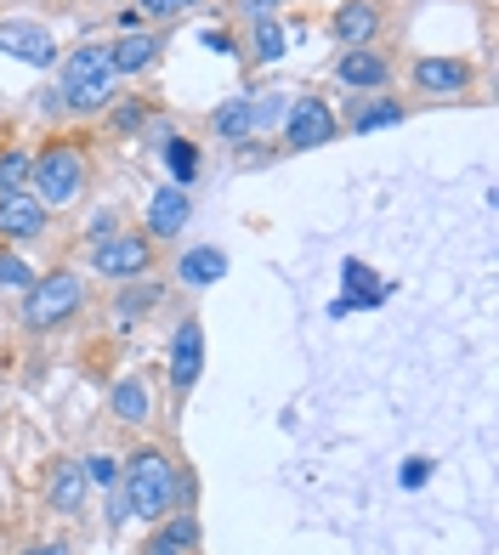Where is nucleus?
Returning a JSON list of instances; mask_svg holds the SVG:
<instances>
[{"mask_svg":"<svg viewBox=\"0 0 499 555\" xmlns=\"http://www.w3.org/2000/svg\"><path fill=\"white\" fill-rule=\"evenodd\" d=\"M239 7H244L250 17H256V23H267V17H272V7H279V0H239Z\"/></svg>","mask_w":499,"mask_h":555,"instance_id":"obj_29","label":"nucleus"},{"mask_svg":"<svg viewBox=\"0 0 499 555\" xmlns=\"http://www.w3.org/2000/svg\"><path fill=\"white\" fill-rule=\"evenodd\" d=\"M108 409H114V420H125V425H142L148 414H154V391H148L142 374H131V380H119V386H114Z\"/></svg>","mask_w":499,"mask_h":555,"instance_id":"obj_12","label":"nucleus"},{"mask_svg":"<svg viewBox=\"0 0 499 555\" xmlns=\"http://www.w3.org/2000/svg\"><path fill=\"white\" fill-rule=\"evenodd\" d=\"M86 470L80 465H74V460H63L57 470H52V504H57V511L63 516H74V511H80V504H86Z\"/></svg>","mask_w":499,"mask_h":555,"instance_id":"obj_16","label":"nucleus"},{"mask_svg":"<svg viewBox=\"0 0 499 555\" xmlns=\"http://www.w3.org/2000/svg\"><path fill=\"white\" fill-rule=\"evenodd\" d=\"M199 363H205V330L188 318L182 330H177V340H170V380L188 391V386L199 380Z\"/></svg>","mask_w":499,"mask_h":555,"instance_id":"obj_9","label":"nucleus"},{"mask_svg":"<svg viewBox=\"0 0 499 555\" xmlns=\"http://www.w3.org/2000/svg\"><path fill=\"white\" fill-rule=\"evenodd\" d=\"M35 278H29V267H23L17 256H0V289H29Z\"/></svg>","mask_w":499,"mask_h":555,"instance_id":"obj_27","label":"nucleus"},{"mask_svg":"<svg viewBox=\"0 0 499 555\" xmlns=\"http://www.w3.org/2000/svg\"><path fill=\"white\" fill-rule=\"evenodd\" d=\"M91 256H97V272L103 278H142L148 261H154V244H148L142 233H119V238L91 244Z\"/></svg>","mask_w":499,"mask_h":555,"instance_id":"obj_5","label":"nucleus"},{"mask_svg":"<svg viewBox=\"0 0 499 555\" xmlns=\"http://www.w3.org/2000/svg\"><path fill=\"white\" fill-rule=\"evenodd\" d=\"M125 511L131 516H142V521H159L170 504H177V470H170V460L159 448H142V453H131L125 460Z\"/></svg>","mask_w":499,"mask_h":555,"instance_id":"obj_1","label":"nucleus"},{"mask_svg":"<svg viewBox=\"0 0 499 555\" xmlns=\"http://www.w3.org/2000/svg\"><path fill=\"white\" fill-rule=\"evenodd\" d=\"M40 227H46V205L29 193H12V198H0V233L7 238H40Z\"/></svg>","mask_w":499,"mask_h":555,"instance_id":"obj_11","label":"nucleus"},{"mask_svg":"<svg viewBox=\"0 0 499 555\" xmlns=\"http://www.w3.org/2000/svg\"><path fill=\"white\" fill-rule=\"evenodd\" d=\"M80 300H86L80 278L52 272V278H40V284H29V295H23V323H29V330H52V323L80 312Z\"/></svg>","mask_w":499,"mask_h":555,"instance_id":"obj_4","label":"nucleus"},{"mask_svg":"<svg viewBox=\"0 0 499 555\" xmlns=\"http://www.w3.org/2000/svg\"><path fill=\"white\" fill-rule=\"evenodd\" d=\"M154 300H159V284H131V289H125V300H119V323H131L137 312L154 307Z\"/></svg>","mask_w":499,"mask_h":555,"instance_id":"obj_24","label":"nucleus"},{"mask_svg":"<svg viewBox=\"0 0 499 555\" xmlns=\"http://www.w3.org/2000/svg\"><path fill=\"white\" fill-rule=\"evenodd\" d=\"M414 86L432 91V96H448V91H465L471 86V68L460 57H420L414 63Z\"/></svg>","mask_w":499,"mask_h":555,"instance_id":"obj_10","label":"nucleus"},{"mask_svg":"<svg viewBox=\"0 0 499 555\" xmlns=\"http://www.w3.org/2000/svg\"><path fill=\"white\" fill-rule=\"evenodd\" d=\"M23 555H68L63 544H35V550H23Z\"/></svg>","mask_w":499,"mask_h":555,"instance_id":"obj_31","label":"nucleus"},{"mask_svg":"<svg viewBox=\"0 0 499 555\" xmlns=\"http://www.w3.org/2000/svg\"><path fill=\"white\" fill-rule=\"evenodd\" d=\"M182 7H193V0H142V12H148V17H177Z\"/></svg>","mask_w":499,"mask_h":555,"instance_id":"obj_28","label":"nucleus"},{"mask_svg":"<svg viewBox=\"0 0 499 555\" xmlns=\"http://www.w3.org/2000/svg\"><path fill=\"white\" fill-rule=\"evenodd\" d=\"M386 57L381 52H369V46H353V52L341 57V80L346 86H386Z\"/></svg>","mask_w":499,"mask_h":555,"instance_id":"obj_15","label":"nucleus"},{"mask_svg":"<svg viewBox=\"0 0 499 555\" xmlns=\"http://www.w3.org/2000/svg\"><path fill=\"white\" fill-rule=\"evenodd\" d=\"M108 57H114V74H142V68H154L159 57V35H125L119 46H108Z\"/></svg>","mask_w":499,"mask_h":555,"instance_id":"obj_13","label":"nucleus"},{"mask_svg":"<svg viewBox=\"0 0 499 555\" xmlns=\"http://www.w3.org/2000/svg\"><path fill=\"white\" fill-rule=\"evenodd\" d=\"M159 539H170L177 550H193V544H199V521H193V516H170Z\"/></svg>","mask_w":499,"mask_h":555,"instance_id":"obj_25","label":"nucleus"},{"mask_svg":"<svg viewBox=\"0 0 499 555\" xmlns=\"http://www.w3.org/2000/svg\"><path fill=\"white\" fill-rule=\"evenodd\" d=\"M346 300H335V312H353L358 300H381V284H374V272L363 267V261H346Z\"/></svg>","mask_w":499,"mask_h":555,"instance_id":"obj_19","label":"nucleus"},{"mask_svg":"<svg viewBox=\"0 0 499 555\" xmlns=\"http://www.w3.org/2000/svg\"><path fill=\"white\" fill-rule=\"evenodd\" d=\"M397 119H404V108H397V103H363L353 114V131H381V125H397Z\"/></svg>","mask_w":499,"mask_h":555,"instance_id":"obj_22","label":"nucleus"},{"mask_svg":"<svg viewBox=\"0 0 499 555\" xmlns=\"http://www.w3.org/2000/svg\"><path fill=\"white\" fill-rule=\"evenodd\" d=\"M29 154H17V147H7L0 154V198H12V193H29Z\"/></svg>","mask_w":499,"mask_h":555,"instance_id":"obj_20","label":"nucleus"},{"mask_svg":"<svg viewBox=\"0 0 499 555\" xmlns=\"http://www.w3.org/2000/svg\"><path fill=\"white\" fill-rule=\"evenodd\" d=\"M284 46H290V35H284L272 17L256 23V57H261V63H279V57H284Z\"/></svg>","mask_w":499,"mask_h":555,"instance_id":"obj_23","label":"nucleus"},{"mask_svg":"<svg viewBox=\"0 0 499 555\" xmlns=\"http://www.w3.org/2000/svg\"><path fill=\"white\" fill-rule=\"evenodd\" d=\"M165 159H170V176H177V188H188L193 176H199V147L182 142V137H170V142H165Z\"/></svg>","mask_w":499,"mask_h":555,"instance_id":"obj_21","label":"nucleus"},{"mask_svg":"<svg viewBox=\"0 0 499 555\" xmlns=\"http://www.w3.org/2000/svg\"><path fill=\"white\" fill-rule=\"evenodd\" d=\"M29 188H35L40 205L63 210V205H74V198H80V188H86V159L74 154V147L52 142V147H46V154L29 165Z\"/></svg>","mask_w":499,"mask_h":555,"instance_id":"obj_3","label":"nucleus"},{"mask_svg":"<svg viewBox=\"0 0 499 555\" xmlns=\"http://www.w3.org/2000/svg\"><path fill=\"white\" fill-rule=\"evenodd\" d=\"M114 57H108V46H80V52H68L63 63V103L74 114H97V108H108L114 103Z\"/></svg>","mask_w":499,"mask_h":555,"instance_id":"obj_2","label":"nucleus"},{"mask_svg":"<svg viewBox=\"0 0 499 555\" xmlns=\"http://www.w3.org/2000/svg\"><path fill=\"white\" fill-rule=\"evenodd\" d=\"M210 125H216V137H228V142H244L250 131H256V103H250V96H239V103L216 108V114H210Z\"/></svg>","mask_w":499,"mask_h":555,"instance_id":"obj_17","label":"nucleus"},{"mask_svg":"<svg viewBox=\"0 0 499 555\" xmlns=\"http://www.w3.org/2000/svg\"><path fill=\"white\" fill-rule=\"evenodd\" d=\"M0 52L29 63V68H46L57 57V40L40 29V23H0Z\"/></svg>","mask_w":499,"mask_h":555,"instance_id":"obj_7","label":"nucleus"},{"mask_svg":"<svg viewBox=\"0 0 499 555\" xmlns=\"http://www.w3.org/2000/svg\"><path fill=\"white\" fill-rule=\"evenodd\" d=\"M148 555H188V550H177L170 539H154V544H148Z\"/></svg>","mask_w":499,"mask_h":555,"instance_id":"obj_30","label":"nucleus"},{"mask_svg":"<svg viewBox=\"0 0 499 555\" xmlns=\"http://www.w3.org/2000/svg\"><path fill=\"white\" fill-rule=\"evenodd\" d=\"M374 29H381V12L363 7V0H346V7L335 12V35H341L346 46H369Z\"/></svg>","mask_w":499,"mask_h":555,"instance_id":"obj_14","label":"nucleus"},{"mask_svg":"<svg viewBox=\"0 0 499 555\" xmlns=\"http://www.w3.org/2000/svg\"><path fill=\"white\" fill-rule=\"evenodd\" d=\"M188 216H193L188 188H159L154 205H148V233H154V238H177V233H188Z\"/></svg>","mask_w":499,"mask_h":555,"instance_id":"obj_8","label":"nucleus"},{"mask_svg":"<svg viewBox=\"0 0 499 555\" xmlns=\"http://www.w3.org/2000/svg\"><path fill=\"white\" fill-rule=\"evenodd\" d=\"M80 470H86V482H97V488H114V482H119V465L108 460V453H91Z\"/></svg>","mask_w":499,"mask_h":555,"instance_id":"obj_26","label":"nucleus"},{"mask_svg":"<svg viewBox=\"0 0 499 555\" xmlns=\"http://www.w3.org/2000/svg\"><path fill=\"white\" fill-rule=\"evenodd\" d=\"M177 272L188 278V284H216V278L228 272V256H221V249H188Z\"/></svg>","mask_w":499,"mask_h":555,"instance_id":"obj_18","label":"nucleus"},{"mask_svg":"<svg viewBox=\"0 0 499 555\" xmlns=\"http://www.w3.org/2000/svg\"><path fill=\"white\" fill-rule=\"evenodd\" d=\"M284 142H290V147H323V142H335V114H330V103H323V96H302V103L290 108Z\"/></svg>","mask_w":499,"mask_h":555,"instance_id":"obj_6","label":"nucleus"}]
</instances>
